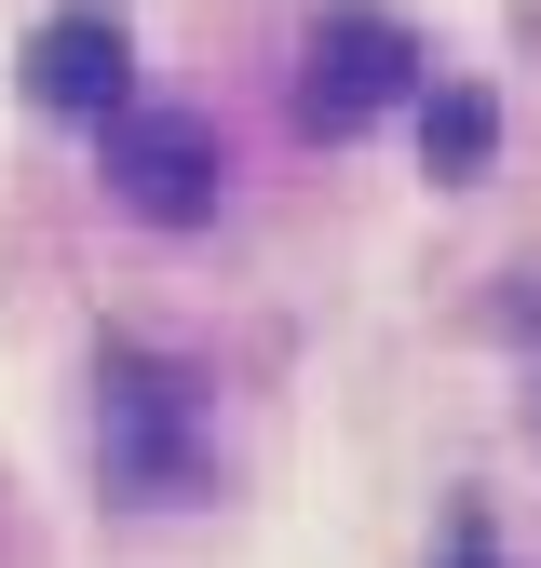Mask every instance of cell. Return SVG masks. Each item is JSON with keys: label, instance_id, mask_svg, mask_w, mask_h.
Returning <instances> with one entry per match:
<instances>
[{"label": "cell", "instance_id": "obj_1", "mask_svg": "<svg viewBox=\"0 0 541 568\" xmlns=\"http://www.w3.org/2000/svg\"><path fill=\"white\" fill-rule=\"evenodd\" d=\"M406 95H420V41H406L379 0L312 14V41H298V122H312V135H366V122L406 109Z\"/></svg>", "mask_w": 541, "mask_h": 568}, {"label": "cell", "instance_id": "obj_2", "mask_svg": "<svg viewBox=\"0 0 541 568\" xmlns=\"http://www.w3.org/2000/svg\"><path fill=\"white\" fill-rule=\"evenodd\" d=\"M109 190L135 203V217L190 231V217H217L231 150H217V122H203V109H122V122H109Z\"/></svg>", "mask_w": 541, "mask_h": 568}, {"label": "cell", "instance_id": "obj_3", "mask_svg": "<svg viewBox=\"0 0 541 568\" xmlns=\"http://www.w3.org/2000/svg\"><path fill=\"white\" fill-rule=\"evenodd\" d=\"M28 95L41 109H68V122H122L135 109V41H122V14H54L41 41H28Z\"/></svg>", "mask_w": 541, "mask_h": 568}, {"label": "cell", "instance_id": "obj_4", "mask_svg": "<svg viewBox=\"0 0 541 568\" xmlns=\"http://www.w3.org/2000/svg\"><path fill=\"white\" fill-rule=\"evenodd\" d=\"M488 135H501V109L473 95V82H447V95L420 109V150H433V176H473V163H488Z\"/></svg>", "mask_w": 541, "mask_h": 568}, {"label": "cell", "instance_id": "obj_5", "mask_svg": "<svg viewBox=\"0 0 541 568\" xmlns=\"http://www.w3.org/2000/svg\"><path fill=\"white\" fill-rule=\"evenodd\" d=\"M447 568H501V555H488V541H460V555H447Z\"/></svg>", "mask_w": 541, "mask_h": 568}]
</instances>
